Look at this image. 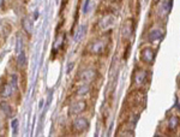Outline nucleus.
Returning a JSON list of instances; mask_svg holds the SVG:
<instances>
[{
    "instance_id": "f03ea898",
    "label": "nucleus",
    "mask_w": 180,
    "mask_h": 137,
    "mask_svg": "<svg viewBox=\"0 0 180 137\" xmlns=\"http://www.w3.org/2000/svg\"><path fill=\"white\" fill-rule=\"evenodd\" d=\"M141 59L143 63L145 64H153L154 63V59H155V52L151 47H144L142 51H141Z\"/></svg>"
},
{
    "instance_id": "423d86ee",
    "label": "nucleus",
    "mask_w": 180,
    "mask_h": 137,
    "mask_svg": "<svg viewBox=\"0 0 180 137\" xmlns=\"http://www.w3.org/2000/svg\"><path fill=\"white\" fill-rule=\"evenodd\" d=\"M96 71L95 70H92V69H88V70H85V71H83L82 73H81V79L84 82V83H90V82H92L95 78H96Z\"/></svg>"
},
{
    "instance_id": "ddd939ff",
    "label": "nucleus",
    "mask_w": 180,
    "mask_h": 137,
    "mask_svg": "<svg viewBox=\"0 0 180 137\" xmlns=\"http://www.w3.org/2000/svg\"><path fill=\"white\" fill-rule=\"evenodd\" d=\"M23 28L28 34H31L34 30V23L30 18H24L23 19Z\"/></svg>"
},
{
    "instance_id": "7ed1b4c3",
    "label": "nucleus",
    "mask_w": 180,
    "mask_h": 137,
    "mask_svg": "<svg viewBox=\"0 0 180 137\" xmlns=\"http://www.w3.org/2000/svg\"><path fill=\"white\" fill-rule=\"evenodd\" d=\"M72 128H73V131L75 132H84L88 128H89V122L85 119V118H77L73 120V124H72Z\"/></svg>"
},
{
    "instance_id": "9d476101",
    "label": "nucleus",
    "mask_w": 180,
    "mask_h": 137,
    "mask_svg": "<svg viewBox=\"0 0 180 137\" xmlns=\"http://www.w3.org/2000/svg\"><path fill=\"white\" fill-rule=\"evenodd\" d=\"M12 92H13V87H12L11 82L10 83H5L1 87V89H0V95L2 98H8V96L12 95Z\"/></svg>"
},
{
    "instance_id": "2eb2a0df",
    "label": "nucleus",
    "mask_w": 180,
    "mask_h": 137,
    "mask_svg": "<svg viewBox=\"0 0 180 137\" xmlns=\"http://www.w3.org/2000/svg\"><path fill=\"white\" fill-rule=\"evenodd\" d=\"M89 92H90L89 83H84L83 86H81V87L77 89V95H79V96H84V95L89 94Z\"/></svg>"
},
{
    "instance_id": "4468645a",
    "label": "nucleus",
    "mask_w": 180,
    "mask_h": 137,
    "mask_svg": "<svg viewBox=\"0 0 180 137\" xmlns=\"http://www.w3.org/2000/svg\"><path fill=\"white\" fill-rule=\"evenodd\" d=\"M179 117H177V116H172L171 118H169V120H168V129L169 130H175L177 128H178V125H179Z\"/></svg>"
},
{
    "instance_id": "a211bd4d",
    "label": "nucleus",
    "mask_w": 180,
    "mask_h": 137,
    "mask_svg": "<svg viewBox=\"0 0 180 137\" xmlns=\"http://www.w3.org/2000/svg\"><path fill=\"white\" fill-rule=\"evenodd\" d=\"M11 84H12L13 89H16V88H17V77H16L14 75L11 77Z\"/></svg>"
},
{
    "instance_id": "f257e3e1",
    "label": "nucleus",
    "mask_w": 180,
    "mask_h": 137,
    "mask_svg": "<svg viewBox=\"0 0 180 137\" xmlns=\"http://www.w3.org/2000/svg\"><path fill=\"white\" fill-rule=\"evenodd\" d=\"M106 46H107L106 39H98V40L94 41L92 43H90L89 52L91 54H101L104 51Z\"/></svg>"
},
{
    "instance_id": "6e6552de",
    "label": "nucleus",
    "mask_w": 180,
    "mask_h": 137,
    "mask_svg": "<svg viewBox=\"0 0 180 137\" xmlns=\"http://www.w3.org/2000/svg\"><path fill=\"white\" fill-rule=\"evenodd\" d=\"M149 41L153 42V43H156V42H160L162 39H163V33L160 30V29H153L150 33H149Z\"/></svg>"
},
{
    "instance_id": "39448f33",
    "label": "nucleus",
    "mask_w": 180,
    "mask_h": 137,
    "mask_svg": "<svg viewBox=\"0 0 180 137\" xmlns=\"http://www.w3.org/2000/svg\"><path fill=\"white\" fill-rule=\"evenodd\" d=\"M148 75H149L148 71H145L144 69H138L136 71V73H135V82H136V84H138V86L144 84L145 81H147Z\"/></svg>"
},
{
    "instance_id": "1a4fd4ad",
    "label": "nucleus",
    "mask_w": 180,
    "mask_h": 137,
    "mask_svg": "<svg viewBox=\"0 0 180 137\" xmlns=\"http://www.w3.org/2000/svg\"><path fill=\"white\" fill-rule=\"evenodd\" d=\"M114 22H115V19H114L113 16H107V17H103L100 20L98 25H100L101 29H109V28H112L114 25Z\"/></svg>"
},
{
    "instance_id": "6ab92c4d",
    "label": "nucleus",
    "mask_w": 180,
    "mask_h": 137,
    "mask_svg": "<svg viewBox=\"0 0 180 137\" xmlns=\"http://www.w3.org/2000/svg\"><path fill=\"white\" fill-rule=\"evenodd\" d=\"M89 2H90V0H85V1H84V5H83V12H84V13H87V12H88Z\"/></svg>"
},
{
    "instance_id": "0eeeda50",
    "label": "nucleus",
    "mask_w": 180,
    "mask_h": 137,
    "mask_svg": "<svg viewBox=\"0 0 180 137\" xmlns=\"http://www.w3.org/2000/svg\"><path fill=\"white\" fill-rule=\"evenodd\" d=\"M87 31H88V26H87L85 24H82V25H79V26L77 28L76 33H75L73 40H75L76 42H79V41H82V40L84 39V36L87 35Z\"/></svg>"
},
{
    "instance_id": "aec40b11",
    "label": "nucleus",
    "mask_w": 180,
    "mask_h": 137,
    "mask_svg": "<svg viewBox=\"0 0 180 137\" xmlns=\"http://www.w3.org/2000/svg\"><path fill=\"white\" fill-rule=\"evenodd\" d=\"M17 124H18V120L14 119V120L12 122V128H13V132H14V134H16V131H17Z\"/></svg>"
},
{
    "instance_id": "20e7f679",
    "label": "nucleus",
    "mask_w": 180,
    "mask_h": 137,
    "mask_svg": "<svg viewBox=\"0 0 180 137\" xmlns=\"http://www.w3.org/2000/svg\"><path fill=\"white\" fill-rule=\"evenodd\" d=\"M87 108V102L85 101H77L73 105H71L69 113L70 116H76V114H81L82 112H84Z\"/></svg>"
},
{
    "instance_id": "4be33fe9",
    "label": "nucleus",
    "mask_w": 180,
    "mask_h": 137,
    "mask_svg": "<svg viewBox=\"0 0 180 137\" xmlns=\"http://www.w3.org/2000/svg\"><path fill=\"white\" fill-rule=\"evenodd\" d=\"M2 4H4V0H0V6H2Z\"/></svg>"
},
{
    "instance_id": "412c9836",
    "label": "nucleus",
    "mask_w": 180,
    "mask_h": 137,
    "mask_svg": "<svg viewBox=\"0 0 180 137\" xmlns=\"http://www.w3.org/2000/svg\"><path fill=\"white\" fill-rule=\"evenodd\" d=\"M72 67H73V63H71V64L69 65V70H67V72H70V71L72 70Z\"/></svg>"
},
{
    "instance_id": "f3484780",
    "label": "nucleus",
    "mask_w": 180,
    "mask_h": 137,
    "mask_svg": "<svg viewBox=\"0 0 180 137\" xmlns=\"http://www.w3.org/2000/svg\"><path fill=\"white\" fill-rule=\"evenodd\" d=\"M0 108H1V111H2L7 117H10V116L12 114V108H11V106H10L7 102H5V101L0 102Z\"/></svg>"
},
{
    "instance_id": "9b49d317",
    "label": "nucleus",
    "mask_w": 180,
    "mask_h": 137,
    "mask_svg": "<svg viewBox=\"0 0 180 137\" xmlns=\"http://www.w3.org/2000/svg\"><path fill=\"white\" fill-rule=\"evenodd\" d=\"M172 6H173V0H166V1H163L162 6H161L160 13L163 14V16L168 14L171 12V10H172Z\"/></svg>"
},
{
    "instance_id": "f8f14e48",
    "label": "nucleus",
    "mask_w": 180,
    "mask_h": 137,
    "mask_svg": "<svg viewBox=\"0 0 180 137\" xmlns=\"http://www.w3.org/2000/svg\"><path fill=\"white\" fill-rule=\"evenodd\" d=\"M132 31H133V28H132V20H127V22L124 24V28H123V35H124L125 37H129V36H131Z\"/></svg>"
},
{
    "instance_id": "dca6fc26",
    "label": "nucleus",
    "mask_w": 180,
    "mask_h": 137,
    "mask_svg": "<svg viewBox=\"0 0 180 137\" xmlns=\"http://www.w3.org/2000/svg\"><path fill=\"white\" fill-rule=\"evenodd\" d=\"M17 64L19 67H25L26 65V57H25V53L24 52H20L17 57Z\"/></svg>"
}]
</instances>
